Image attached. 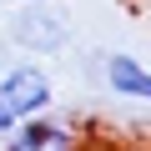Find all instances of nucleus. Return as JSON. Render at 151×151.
Masks as SVG:
<instances>
[{"instance_id": "423d86ee", "label": "nucleus", "mask_w": 151, "mask_h": 151, "mask_svg": "<svg viewBox=\"0 0 151 151\" xmlns=\"http://www.w3.org/2000/svg\"><path fill=\"white\" fill-rule=\"evenodd\" d=\"M5 5H25V0H5Z\"/></svg>"}, {"instance_id": "f03ea898", "label": "nucleus", "mask_w": 151, "mask_h": 151, "mask_svg": "<svg viewBox=\"0 0 151 151\" xmlns=\"http://www.w3.org/2000/svg\"><path fill=\"white\" fill-rule=\"evenodd\" d=\"M0 96H5V106H10L15 121H30V116H40V111H50V101H55V81H50L45 65L20 60V65H10L5 76H0Z\"/></svg>"}, {"instance_id": "20e7f679", "label": "nucleus", "mask_w": 151, "mask_h": 151, "mask_svg": "<svg viewBox=\"0 0 151 151\" xmlns=\"http://www.w3.org/2000/svg\"><path fill=\"white\" fill-rule=\"evenodd\" d=\"M101 81H106V91H116L121 101H151V70H146L136 55H126V50L101 55Z\"/></svg>"}, {"instance_id": "7ed1b4c3", "label": "nucleus", "mask_w": 151, "mask_h": 151, "mask_svg": "<svg viewBox=\"0 0 151 151\" xmlns=\"http://www.w3.org/2000/svg\"><path fill=\"white\" fill-rule=\"evenodd\" d=\"M0 141H5L0 151H81V136L65 121H55L50 111H40L30 121H15V131L0 136Z\"/></svg>"}, {"instance_id": "39448f33", "label": "nucleus", "mask_w": 151, "mask_h": 151, "mask_svg": "<svg viewBox=\"0 0 151 151\" xmlns=\"http://www.w3.org/2000/svg\"><path fill=\"white\" fill-rule=\"evenodd\" d=\"M15 131V116H10V106H5V96H0V136H10Z\"/></svg>"}, {"instance_id": "f257e3e1", "label": "nucleus", "mask_w": 151, "mask_h": 151, "mask_svg": "<svg viewBox=\"0 0 151 151\" xmlns=\"http://www.w3.org/2000/svg\"><path fill=\"white\" fill-rule=\"evenodd\" d=\"M5 35L25 55H60L76 30H70V15L55 5V0H25V5H10Z\"/></svg>"}]
</instances>
